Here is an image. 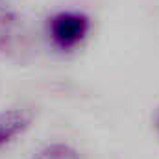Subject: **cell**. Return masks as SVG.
Listing matches in <instances>:
<instances>
[{"instance_id": "6da1fadb", "label": "cell", "mask_w": 159, "mask_h": 159, "mask_svg": "<svg viewBox=\"0 0 159 159\" xmlns=\"http://www.w3.org/2000/svg\"><path fill=\"white\" fill-rule=\"evenodd\" d=\"M34 34L26 19L9 0H0V56L26 59L34 54Z\"/></svg>"}, {"instance_id": "7a4b0ae2", "label": "cell", "mask_w": 159, "mask_h": 159, "mask_svg": "<svg viewBox=\"0 0 159 159\" xmlns=\"http://www.w3.org/2000/svg\"><path fill=\"white\" fill-rule=\"evenodd\" d=\"M89 17L78 9H63L48 19V34L56 46L69 50L85 39L89 32Z\"/></svg>"}, {"instance_id": "3957f363", "label": "cell", "mask_w": 159, "mask_h": 159, "mask_svg": "<svg viewBox=\"0 0 159 159\" xmlns=\"http://www.w3.org/2000/svg\"><path fill=\"white\" fill-rule=\"evenodd\" d=\"M32 122V115L26 109H6L0 111V148L11 143L17 135H20Z\"/></svg>"}, {"instance_id": "277c9868", "label": "cell", "mask_w": 159, "mask_h": 159, "mask_svg": "<svg viewBox=\"0 0 159 159\" xmlns=\"http://www.w3.org/2000/svg\"><path fill=\"white\" fill-rule=\"evenodd\" d=\"M32 159H83V157L69 144L52 143V144H46L41 150H37L32 156Z\"/></svg>"}, {"instance_id": "5b68a950", "label": "cell", "mask_w": 159, "mask_h": 159, "mask_svg": "<svg viewBox=\"0 0 159 159\" xmlns=\"http://www.w3.org/2000/svg\"><path fill=\"white\" fill-rule=\"evenodd\" d=\"M154 126H156V129L159 131V107H157V111H156V115H154Z\"/></svg>"}]
</instances>
